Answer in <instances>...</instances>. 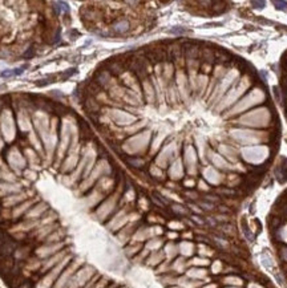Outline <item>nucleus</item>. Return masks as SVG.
<instances>
[{"label":"nucleus","instance_id":"f257e3e1","mask_svg":"<svg viewBox=\"0 0 287 288\" xmlns=\"http://www.w3.org/2000/svg\"><path fill=\"white\" fill-rule=\"evenodd\" d=\"M275 175L280 183L287 181V158H282L280 165L276 167V170H275Z\"/></svg>","mask_w":287,"mask_h":288},{"label":"nucleus","instance_id":"f03ea898","mask_svg":"<svg viewBox=\"0 0 287 288\" xmlns=\"http://www.w3.org/2000/svg\"><path fill=\"white\" fill-rule=\"evenodd\" d=\"M129 21L128 20H120V21H117L115 26H113V32H115L116 35H124V33H126L128 31H129Z\"/></svg>","mask_w":287,"mask_h":288},{"label":"nucleus","instance_id":"7ed1b4c3","mask_svg":"<svg viewBox=\"0 0 287 288\" xmlns=\"http://www.w3.org/2000/svg\"><path fill=\"white\" fill-rule=\"evenodd\" d=\"M13 250H15V242L7 240L2 247H0V256H8V255H11Z\"/></svg>","mask_w":287,"mask_h":288},{"label":"nucleus","instance_id":"20e7f679","mask_svg":"<svg viewBox=\"0 0 287 288\" xmlns=\"http://www.w3.org/2000/svg\"><path fill=\"white\" fill-rule=\"evenodd\" d=\"M274 6L276 7V9L287 11V2H274Z\"/></svg>","mask_w":287,"mask_h":288},{"label":"nucleus","instance_id":"39448f33","mask_svg":"<svg viewBox=\"0 0 287 288\" xmlns=\"http://www.w3.org/2000/svg\"><path fill=\"white\" fill-rule=\"evenodd\" d=\"M186 32H187V29H184L181 27H174V28L170 29V33H174V35H182V33H186Z\"/></svg>","mask_w":287,"mask_h":288},{"label":"nucleus","instance_id":"423d86ee","mask_svg":"<svg viewBox=\"0 0 287 288\" xmlns=\"http://www.w3.org/2000/svg\"><path fill=\"white\" fill-rule=\"evenodd\" d=\"M33 56H35V49H33V47H31L26 53L23 54L24 58H31V57H33Z\"/></svg>","mask_w":287,"mask_h":288},{"label":"nucleus","instance_id":"0eeeda50","mask_svg":"<svg viewBox=\"0 0 287 288\" xmlns=\"http://www.w3.org/2000/svg\"><path fill=\"white\" fill-rule=\"evenodd\" d=\"M11 76H15L13 69H6V71L2 72V77H11Z\"/></svg>","mask_w":287,"mask_h":288},{"label":"nucleus","instance_id":"6e6552de","mask_svg":"<svg viewBox=\"0 0 287 288\" xmlns=\"http://www.w3.org/2000/svg\"><path fill=\"white\" fill-rule=\"evenodd\" d=\"M200 206L204 207L205 210H213V208H214V205H211V203H206V202H201Z\"/></svg>","mask_w":287,"mask_h":288},{"label":"nucleus","instance_id":"1a4fd4ad","mask_svg":"<svg viewBox=\"0 0 287 288\" xmlns=\"http://www.w3.org/2000/svg\"><path fill=\"white\" fill-rule=\"evenodd\" d=\"M253 6H255V8H263L265 2H253Z\"/></svg>","mask_w":287,"mask_h":288},{"label":"nucleus","instance_id":"9d476101","mask_svg":"<svg viewBox=\"0 0 287 288\" xmlns=\"http://www.w3.org/2000/svg\"><path fill=\"white\" fill-rule=\"evenodd\" d=\"M26 68V67H23V68H17V69H13V73H15V76H19V74H21L23 73V69Z\"/></svg>","mask_w":287,"mask_h":288}]
</instances>
